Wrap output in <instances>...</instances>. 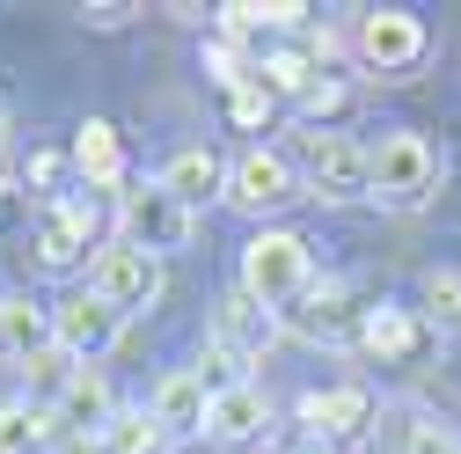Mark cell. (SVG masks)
Here are the masks:
<instances>
[{"label":"cell","instance_id":"obj_23","mask_svg":"<svg viewBox=\"0 0 461 454\" xmlns=\"http://www.w3.org/2000/svg\"><path fill=\"white\" fill-rule=\"evenodd\" d=\"M103 454H168V432L154 411H118L103 432Z\"/></svg>","mask_w":461,"mask_h":454},{"label":"cell","instance_id":"obj_27","mask_svg":"<svg viewBox=\"0 0 461 454\" xmlns=\"http://www.w3.org/2000/svg\"><path fill=\"white\" fill-rule=\"evenodd\" d=\"M395 454H461V432L439 425V418H411L402 425V447Z\"/></svg>","mask_w":461,"mask_h":454},{"label":"cell","instance_id":"obj_10","mask_svg":"<svg viewBox=\"0 0 461 454\" xmlns=\"http://www.w3.org/2000/svg\"><path fill=\"white\" fill-rule=\"evenodd\" d=\"M205 440L220 454H249L271 440V404H264V388L257 381H227L212 395V418H205Z\"/></svg>","mask_w":461,"mask_h":454},{"label":"cell","instance_id":"obj_13","mask_svg":"<svg viewBox=\"0 0 461 454\" xmlns=\"http://www.w3.org/2000/svg\"><path fill=\"white\" fill-rule=\"evenodd\" d=\"M425 345H432V322L411 308H366V322H359V352L381 367H418Z\"/></svg>","mask_w":461,"mask_h":454},{"label":"cell","instance_id":"obj_2","mask_svg":"<svg viewBox=\"0 0 461 454\" xmlns=\"http://www.w3.org/2000/svg\"><path fill=\"white\" fill-rule=\"evenodd\" d=\"M278 337H285V315H271L242 286L212 301V367H227V381H242V367H264L278 352Z\"/></svg>","mask_w":461,"mask_h":454},{"label":"cell","instance_id":"obj_14","mask_svg":"<svg viewBox=\"0 0 461 454\" xmlns=\"http://www.w3.org/2000/svg\"><path fill=\"white\" fill-rule=\"evenodd\" d=\"M374 418V395L359 381H330V388H308L301 395V425L322 432V440H359Z\"/></svg>","mask_w":461,"mask_h":454},{"label":"cell","instance_id":"obj_9","mask_svg":"<svg viewBox=\"0 0 461 454\" xmlns=\"http://www.w3.org/2000/svg\"><path fill=\"white\" fill-rule=\"evenodd\" d=\"M88 242H95V205L81 198V191H59L44 205V220H37V264L44 271H74L81 257H88ZM95 264V257H88Z\"/></svg>","mask_w":461,"mask_h":454},{"label":"cell","instance_id":"obj_17","mask_svg":"<svg viewBox=\"0 0 461 454\" xmlns=\"http://www.w3.org/2000/svg\"><path fill=\"white\" fill-rule=\"evenodd\" d=\"M227 168H235V161H220L212 147H184V154H168V168H161V191L168 198H176V205H205V198H227Z\"/></svg>","mask_w":461,"mask_h":454},{"label":"cell","instance_id":"obj_4","mask_svg":"<svg viewBox=\"0 0 461 454\" xmlns=\"http://www.w3.org/2000/svg\"><path fill=\"white\" fill-rule=\"evenodd\" d=\"M432 191H439V154H432V140H425V132H388V140L374 147V205L418 213V205H432Z\"/></svg>","mask_w":461,"mask_h":454},{"label":"cell","instance_id":"obj_6","mask_svg":"<svg viewBox=\"0 0 461 454\" xmlns=\"http://www.w3.org/2000/svg\"><path fill=\"white\" fill-rule=\"evenodd\" d=\"M352 51H359L381 81H395V74H411V67L425 59V23L402 15V8H366L359 30H352Z\"/></svg>","mask_w":461,"mask_h":454},{"label":"cell","instance_id":"obj_8","mask_svg":"<svg viewBox=\"0 0 461 454\" xmlns=\"http://www.w3.org/2000/svg\"><path fill=\"white\" fill-rule=\"evenodd\" d=\"M359 322H366V308H352V286H344V278H322V286H308L285 308V330L308 337V345H359Z\"/></svg>","mask_w":461,"mask_h":454},{"label":"cell","instance_id":"obj_7","mask_svg":"<svg viewBox=\"0 0 461 454\" xmlns=\"http://www.w3.org/2000/svg\"><path fill=\"white\" fill-rule=\"evenodd\" d=\"M88 294H95V301H110L118 315L147 308V301L161 294V257H147V250H132V242L95 250V264H88Z\"/></svg>","mask_w":461,"mask_h":454},{"label":"cell","instance_id":"obj_16","mask_svg":"<svg viewBox=\"0 0 461 454\" xmlns=\"http://www.w3.org/2000/svg\"><path fill=\"white\" fill-rule=\"evenodd\" d=\"M51 345H59V322H51V308H37L30 294H8V301H0V359L30 367V359H44Z\"/></svg>","mask_w":461,"mask_h":454},{"label":"cell","instance_id":"obj_15","mask_svg":"<svg viewBox=\"0 0 461 454\" xmlns=\"http://www.w3.org/2000/svg\"><path fill=\"white\" fill-rule=\"evenodd\" d=\"M51 418H59V440H103L110 418H118V395H110V381H103L95 367H81L74 388L51 404Z\"/></svg>","mask_w":461,"mask_h":454},{"label":"cell","instance_id":"obj_20","mask_svg":"<svg viewBox=\"0 0 461 454\" xmlns=\"http://www.w3.org/2000/svg\"><path fill=\"white\" fill-rule=\"evenodd\" d=\"M0 454H59V418L23 404H0Z\"/></svg>","mask_w":461,"mask_h":454},{"label":"cell","instance_id":"obj_5","mask_svg":"<svg viewBox=\"0 0 461 454\" xmlns=\"http://www.w3.org/2000/svg\"><path fill=\"white\" fill-rule=\"evenodd\" d=\"M118 242L147 250V257H168L191 242V205H176L161 184H125L118 191Z\"/></svg>","mask_w":461,"mask_h":454},{"label":"cell","instance_id":"obj_1","mask_svg":"<svg viewBox=\"0 0 461 454\" xmlns=\"http://www.w3.org/2000/svg\"><path fill=\"white\" fill-rule=\"evenodd\" d=\"M308 286H315V257H308V242L294 235V227H264V235L242 250V294L264 301L271 315H285Z\"/></svg>","mask_w":461,"mask_h":454},{"label":"cell","instance_id":"obj_18","mask_svg":"<svg viewBox=\"0 0 461 454\" xmlns=\"http://www.w3.org/2000/svg\"><path fill=\"white\" fill-rule=\"evenodd\" d=\"M212 381L205 374H168L161 388H154V418H161V432L168 440H191V432H205V418H212Z\"/></svg>","mask_w":461,"mask_h":454},{"label":"cell","instance_id":"obj_26","mask_svg":"<svg viewBox=\"0 0 461 454\" xmlns=\"http://www.w3.org/2000/svg\"><path fill=\"white\" fill-rule=\"evenodd\" d=\"M227 118H235L242 132H264V125L278 118V95H271V88H264V81L249 74L242 88H227Z\"/></svg>","mask_w":461,"mask_h":454},{"label":"cell","instance_id":"obj_28","mask_svg":"<svg viewBox=\"0 0 461 454\" xmlns=\"http://www.w3.org/2000/svg\"><path fill=\"white\" fill-rule=\"evenodd\" d=\"M301 110H308V118H315V132H330V118H344V110H352V88H344V81H315L308 95H301Z\"/></svg>","mask_w":461,"mask_h":454},{"label":"cell","instance_id":"obj_29","mask_svg":"<svg viewBox=\"0 0 461 454\" xmlns=\"http://www.w3.org/2000/svg\"><path fill=\"white\" fill-rule=\"evenodd\" d=\"M0 301H8V294H0Z\"/></svg>","mask_w":461,"mask_h":454},{"label":"cell","instance_id":"obj_21","mask_svg":"<svg viewBox=\"0 0 461 454\" xmlns=\"http://www.w3.org/2000/svg\"><path fill=\"white\" fill-rule=\"evenodd\" d=\"M308 23V8H301V0H264V8H257V0H227V8H220V30L227 37H257V30H301Z\"/></svg>","mask_w":461,"mask_h":454},{"label":"cell","instance_id":"obj_25","mask_svg":"<svg viewBox=\"0 0 461 454\" xmlns=\"http://www.w3.org/2000/svg\"><path fill=\"white\" fill-rule=\"evenodd\" d=\"M425 322L447 330V337L461 330V271H454V264H432V271H425Z\"/></svg>","mask_w":461,"mask_h":454},{"label":"cell","instance_id":"obj_3","mask_svg":"<svg viewBox=\"0 0 461 454\" xmlns=\"http://www.w3.org/2000/svg\"><path fill=\"white\" fill-rule=\"evenodd\" d=\"M308 161H301V184L322 205H352L374 198V147H359L352 132H301Z\"/></svg>","mask_w":461,"mask_h":454},{"label":"cell","instance_id":"obj_19","mask_svg":"<svg viewBox=\"0 0 461 454\" xmlns=\"http://www.w3.org/2000/svg\"><path fill=\"white\" fill-rule=\"evenodd\" d=\"M74 168H81V191H125V140H118V125L88 118L74 132Z\"/></svg>","mask_w":461,"mask_h":454},{"label":"cell","instance_id":"obj_22","mask_svg":"<svg viewBox=\"0 0 461 454\" xmlns=\"http://www.w3.org/2000/svg\"><path fill=\"white\" fill-rule=\"evenodd\" d=\"M257 81L271 88V95H308L322 74H315V51H264V59H257Z\"/></svg>","mask_w":461,"mask_h":454},{"label":"cell","instance_id":"obj_11","mask_svg":"<svg viewBox=\"0 0 461 454\" xmlns=\"http://www.w3.org/2000/svg\"><path fill=\"white\" fill-rule=\"evenodd\" d=\"M294 198H301V177H294V161L271 154V147H249L227 168V205H242V213H278Z\"/></svg>","mask_w":461,"mask_h":454},{"label":"cell","instance_id":"obj_12","mask_svg":"<svg viewBox=\"0 0 461 454\" xmlns=\"http://www.w3.org/2000/svg\"><path fill=\"white\" fill-rule=\"evenodd\" d=\"M51 322H59V352H74L81 367H95V359L125 337V315L110 308V301H95V294L59 301V308H51Z\"/></svg>","mask_w":461,"mask_h":454},{"label":"cell","instance_id":"obj_24","mask_svg":"<svg viewBox=\"0 0 461 454\" xmlns=\"http://www.w3.org/2000/svg\"><path fill=\"white\" fill-rule=\"evenodd\" d=\"M23 374H30V404H37V411H51V404H59V395L74 388V374H81V359H74V352H59V345H51V352H44V359H30Z\"/></svg>","mask_w":461,"mask_h":454}]
</instances>
